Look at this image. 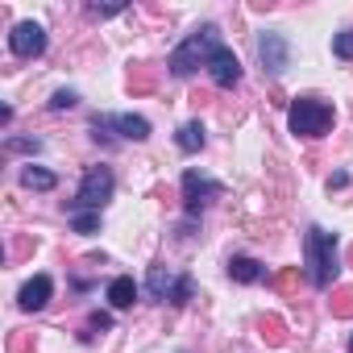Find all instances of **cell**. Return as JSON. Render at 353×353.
I'll list each match as a JSON object with an SVG mask.
<instances>
[{
	"mask_svg": "<svg viewBox=\"0 0 353 353\" xmlns=\"http://www.w3.org/2000/svg\"><path fill=\"white\" fill-rule=\"evenodd\" d=\"M303 270H307V279H312L316 291H328V287L336 283V274H341L336 233H328V229H320V225L307 229V237H303Z\"/></svg>",
	"mask_w": 353,
	"mask_h": 353,
	"instance_id": "6da1fadb",
	"label": "cell"
},
{
	"mask_svg": "<svg viewBox=\"0 0 353 353\" xmlns=\"http://www.w3.org/2000/svg\"><path fill=\"white\" fill-rule=\"evenodd\" d=\"M225 38H221V30L216 26H200L183 46H174V54H170V75H179V79H188V75H196L200 67L208 71V59H212V50L221 46Z\"/></svg>",
	"mask_w": 353,
	"mask_h": 353,
	"instance_id": "7a4b0ae2",
	"label": "cell"
},
{
	"mask_svg": "<svg viewBox=\"0 0 353 353\" xmlns=\"http://www.w3.org/2000/svg\"><path fill=\"white\" fill-rule=\"evenodd\" d=\"M332 121H336L332 104L328 100H316V96H299L287 108V129L295 137H324L332 129Z\"/></svg>",
	"mask_w": 353,
	"mask_h": 353,
	"instance_id": "3957f363",
	"label": "cell"
},
{
	"mask_svg": "<svg viewBox=\"0 0 353 353\" xmlns=\"http://www.w3.org/2000/svg\"><path fill=\"white\" fill-rule=\"evenodd\" d=\"M112 188H117V179H112L108 166H88L83 179H79L75 200L67 204V216H75V212H100V208L112 200Z\"/></svg>",
	"mask_w": 353,
	"mask_h": 353,
	"instance_id": "277c9868",
	"label": "cell"
},
{
	"mask_svg": "<svg viewBox=\"0 0 353 353\" xmlns=\"http://www.w3.org/2000/svg\"><path fill=\"white\" fill-rule=\"evenodd\" d=\"M145 291L150 299H170V303H188L196 295V283L188 274H170L166 266H150L145 274Z\"/></svg>",
	"mask_w": 353,
	"mask_h": 353,
	"instance_id": "5b68a950",
	"label": "cell"
},
{
	"mask_svg": "<svg viewBox=\"0 0 353 353\" xmlns=\"http://www.w3.org/2000/svg\"><path fill=\"white\" fill-rule=\"evenodd\" d=\"M221 196H225V183L208 179L200 170H183V204H188V212H200L204 204H212Z\"/></svg>",
	"mask_w": 353,
	"mask_h": 353,
	"instance_id": "8992f818",
	"label": "cell"
},
{
	"mask_svg": "<svg viewBox=\"0 0 353 353\" xmlns=\"http://www.w3.org/2000/svg\"><path fill=\"white\" fill-rule=\"evenodd\" d=\"M9 50H13L17 59H38V54H46V30H42L38 21H17L13 34H9Z\"/></svg>",
	"mask_w": 353,
	"mask_h": 353,
	"instance_id": "52a82bcc",
	"label": "cell"
},
{
	"mask_svg": "<svg viewBox=\"0 0 353 353\" xmlns=\"http://www.w3.org/2000/svg\"><path fill=\"white\" fill-rule=\"evenodd\" d=\"M258 54H262V67L270 75H283L291 67V42L283 34H262L258 38Z\"/></svg>",
	"mask_w": 353,
	"mask_h": 353,
	"instance_id": "ba28073f",
	"label": "cell"
},
{
	"mask_svg": "<svg viewBox=\"0 0 353 353\" xmlns=\"http://www.w3.org/2000/svg\"><path fill=\"white\" fill-rule=\"evenodd\" d=\"M208 75H212L216 88H237V83H241V63H237V54H233L225 42L212 50V59H208Z\"/></svg>",
	"mask_w": 353,
	"mask_h": 353,
	"instance_id": "9c48e42d",
	"label": "cell"
},
{
	"mask_svg": "<svg viewBox=\"0 0 353 353\" xmlns=\"http://www.w3.org/2000/svg\"><path fill=\"white\" fill-rule=\"evenodd\" d=\"M50 295H54V279H50V274H34V279L17 291V307H21V312H42V307L50 303Z\"/></svg>",
	"mask_w": 353,
	"mask_h": 353,
	"instance_id": "30bf717a",
	"label": "cell"
},
{
	"mask_svg": "<svg viewBox=\"0 0 353 353\" xmlns=\"http://www.w3.org/2000/svg\"><path fill=\"white\" fill-rule=\"evenodd\" d=\"M108 129H121V137H129V141H145L150 137V121L145 117H133V112L108 117Z\"/></svg>",
	"mask_w": 353,
	"mask_h": 353,
	"instance_id": "8fae6325",
	"label": "cell"
},
{
	"mask_svg": "<svg viewBox=\"0 0 353 353\" xmlns=\"http://www.w3.org/2000/svg\"><path fill=\"white\" fill-rule=\"evenodd\" d=\"M133 299H137V283H133L129 274H117V279L108 283V303L121 312V307H133Z\"/></svg>",
	"mask_w": 353,
	"mask_h": 353,
	"instance_id": "7c38bea8",
	"label": "cell"
},
{
	"mask_svg": "<svg viewBox=\"0 0 353 353\" xmlns=\"http://www.w3.org/2000/svg\"><path fill=\"white\" fill-rule=\"evenodd\" d=\"M21 188H30V192H50V188H59V174L30 162V166H21Z\"/></svg>",
	"mask_w": 353,
	"mask_h": 353,
	"instance_id": "4fadbf2b",
	"label": "cell"
},
{
	"mask_svg": "<svg viewBox=\"0 0 353 353\" xmlns=\"http://www.w3.org/2000/svg\"><path fill=\"white\" fill-rule=\"evenodd\" d=\"M262 274H266V270H262L258 258H245V254L229 258V279H237V283H258Z\"/></svg>",
	"mask_w": 353,
	"mask_h": 353,
	"instance_id": "5bb4252c",
	"label": "cell"
},
{
	"mask_svg": "<svg viewBox=\"0 0 353 353\" xmlns=\"http://www.w3.org/2000/svg\"><path fill=\"white\" fill-rule=\"evenodd\" d=\"M174 145H179L183 154H196V150L204 145V125H200V121H188L179 133H174Z\"/></svg>",
	"mask_w": 353,
	"mask_h": 353,
	"instance_id": "9a60e30c",
	"label": "cell"
},
{
	"mask_svg": "<svg viewBox=\"0 0 353 353\" xmlns=\"http://www.w3.org/2000/svg\"><path fill=\"white\" fill-rule=\"evenodd\" d=\"M71 225H75V233H96L100 229V212H75Z\"/></svg>",
	"mask_w": 353,
	"mask_h": 353,
	"instance_id": "2e32d148",
	"label": "cell"
},
{
	"mask_svg": "<svg viewBox=\"0 0 353 353\" xmlns=\"http://www.w3.org/2000/svg\"><path fill=\"white\" fill-rule=\"evenodd\" d=\"M332 54L336 59H353V30H345V34L332 38Z\"/></svg>",
	"mask_w": 353,
	"mask_h": 353,
	"instance_id": "e0dca14e",
	"label": "cell"
},
{
	"mask_svg": "<svg viewBox=\"0 0 353 353\" xmlns=\"http://www.w3.org/2000/svg\"><path fill=\"white\" fill-rule=\"evenodd\" d=\"M75 104H79V96H75L71 88H59L54 100H50V108H75Z\"/></svg>",
	"mask_w": 353,
	"mask_h": 353,
	"instance_id": "ac0fdd59",
	"label": "cell"
},
{
	"mask_svg": "<svg viewBox=\"0 0 353 353\" xmlns=\"http://www.w3.org/2000/svg\"><path fill=\"white\" fill-rule=\"evenodd\" d=\"M88 324H92V328H100V332H108V328H112V316H108V312H92V320H88Z\"/></svg>",
	"mask_w": 353,
	"mask_h": 353,
	"instance_id": "d6986e66",
	"label": "cell"
},
{
	"mask_svg": "<svg viewBox=\"0 0 353 353\" xmlns=\"http://www.w3.org/2000/svg\"><path fill=\"white\" fill-rule=\"evenodd\" d=\"M9 150H30V154H38V150H42V141H21V137H9Z\"/></svg>",
	"mask_w": 353,
	"mask_h": 353,
	"instance_id": "ffe728a7",
	"label": "cell"
},
{
	"mask_svg": "<svg viewBox=\"0 0 353 353\" xmlns=\"http://www.w3.org/2000/svg\"><path fill=\"white\" fill-rule=\"evenodd\" d=\"M349 353H353V336H349Z\"/></svg>",
	"mask_w": 353,
	"mask_h": 353,
	"instance_id": "44dd1931",
	"label": "cell"
}]
</instances>
